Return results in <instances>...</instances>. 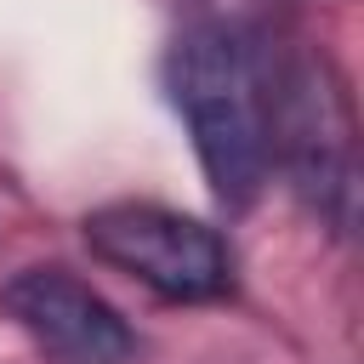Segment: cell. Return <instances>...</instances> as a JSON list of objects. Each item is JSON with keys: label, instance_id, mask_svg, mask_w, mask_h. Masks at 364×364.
I'll return each instance as SVG.
<instances>
[{"label": "cell", "instance_id": "obj_4", "mask_svg": "<svg viewBox=\"0 0 364 364\" xmlns=\"http://www.w3.org/2000/svg\"><path fill=\"white\" fill-rule=\"evenodd\" d=\"M0 313L51 364H131L136 330L108 296H97L68 267H23L0 290Z\"/></svg>", "mask_w": 364, "mask_h": 364}, {"label": "cell", "instance_id": "obj_2", "mask_svg": "<svg viewBox=\"0 0 364 364\" xmlns=\"http://www.w3.org/2000/svg\"><path fill=\"white\" fill-rule=\"evenodd\" d=\"M85 245L165 301H216L233 284V256L222 233L171 205H148V199L97 205L85 216Z\"/></svg>", "mask_w": 364, "mask_h": 364}, {"label": "cell", "instance_id": "obj_1", "mask_svg": "<svg viewBox=\"0 0 364 364\" xmlns=\"http://www.w3.org/2000/svg\"><path fill=\"white\" fill-rule=\"evenodd\" d=\"M171 97L222 205H250L273 176V63L205 23L171 46Z\"/></svg>", "mask_w": 364, "mask_h": 364}, {"label": "cell", "instance_id": "obj_3", "mask_svg": "<svg viewBox=\"0 0 364 364\" xmlns=\"http://www.w3.org/2000/svg\"><path fill=\"white\" fill-rule=\"evenodd\" d=\"M273 165H284L318 210L347 222L353 114L324 63H273Z\"/></svg>", "mask_w": 364, "mask_h": 364}]
</instances>
